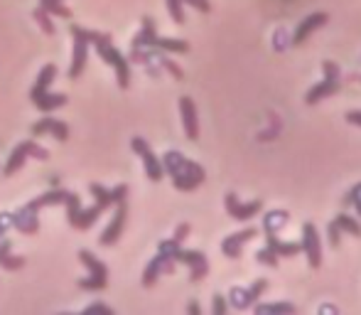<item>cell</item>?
Masks as SVG:
<instances>
[{"instance_id":"obj_1","label":"cell","mask_w":361,"mask_h":315,"mask_svg":"<svg viewBox=\"0 0 361 315\" xmlns=\"http://www.w3.org/2000/svg\"><path fill=\"white\" fill-rule=\"evenodd\" d=\"M162 167H165V172H170L172 185L180 192L197 190V187L207 180L204 167L195 160H187L180 150H167V153L162 155Z\"/></svg>"},{"instance_id":"obj_2","label":"cell","mask_w":361,"mask_h":315,"mask_svg":"<svg viewBox=\"0 0 361 315\" xmlns=\"http://www.w3.org/2000/svg\"><path fill=\"white\" fill-rule=\"evenodd\" d=\"M84 35H86V40H89V44H94V47H96L99 57L104 59L109 67H114L116 81H118L121 89H128V84H130V64H128V59H126L123 54L114 47V37H111L109 32H94V30H84Z\"/></svg>"},{"instance_id":"obj_3","label":"cell","mask_w":361,"mask_h":315,"mask_svg":"<svg viewBox=\"0 0 361 315\" xmlns=\"http://www.w3.org/2000/svg\"><path fill=\"white\" fill-rule=\"evenodd\" d=\"M157 251L172 256L177 263H185V266H190V281L192 283H200L202 278L209 273V261H207L204 254L192 251V249H182V244L175 242V239H165V242H160Z\"/></svg>"},{"instance_id":"obj_4","label":"cell","mask_w":361,"mask_h":315,"mask_svg":"<svg viewBox=\"0 0 361 315\" xmlns=\"http://www.w3.org/2000/svg\"><path fill=\"white\" fill-rule=\"evenodd\" d=\"M133 47H145V49H160V52H190V42L187 40H175V37H160L155 32V20L143 18V30L133 37Z\"/></svg>"},{"instance_id":"obj_5","label":"cell","mask_w":361,"mask_h":315,"mask_svg":"<svg viewBox=\"0 0 361 315\" xmlns=\"http://www.w3.org/2000/svg\"><path fill=\"white\" fill-rule=\"evenodd\" d=\"M322 72H324V79L319 81V84H314L312 89L305 94V104L314 106V104H319V101L327 99V96H334L339 89H342V69H339L337 62L324 59Z\"/></svg>"},{"instance_id":"obj_6","label":"cell","mask_w":361,"mask_h":315,"mask_svg":"<svg viewBox=\"0 0 361 315\" xmlns=\"http://www.w3.org/2000/svg\"><path fill=\"white\" fill-rule=\"evenodd\" d=\"M79 261L89 268V278H79L76 286L81 291H104L109 286V268H106V263L101 258H96L91 251H86V249L79 251Z\"/></svg>"},{"instance_id":"obj_7","label":"cell","mask_w":361,"mask_h":315,"mask_svg":"<svg viewBox=\"0 0 361 315\" xmlns=\"http://www.w3.org/2000/svg\"><path fill=\"white\" fill-rule=\"evenodd\" d=\"M27 158H35V160H47L49 153L42 148V145L35 143V141H23V143H20L18 148L10 153L8 162H5V167H3V175L5 177L15 175V172H18L20 167L27 162Z\"/></svg>"},{"instance_id":"obj_8","label":"cell","mask_w":361,"mask_h":315,"mask_svg":"<svg viewBox=\"0 0 361 315\" xmlns=\"http://www.w3.org/2000/svg\"><path fill=\"white\" fill-rule=\"evenodd\" d=\"M266 291H268V278H258V281H253L248 288L233 286L231 291H228L226 301H228V306H233L236 311H248Z\"/></svg>"},{"instance_id":"obj_9","label":"cell","mask_w":361,"mask_h":315,"mask_svg":"<svg viewBox=\"0 0 361 315\" xmlns=\"http://www.w3.org/2000/svg\"><path fill=\"white\" fill-rule=\"evenodd\" d=\"M130 148H133V153L140 155V160H143V167H145V175L150 177L152 182H160L162 175H165V167H162V160L152 153V148L147 145L145 138H140V136H135L133 141H130Z\"/></svg>"},{"instance_id":"obj_10","label":"cell","mask_w":361,"mask_h":315,"mask_svg":"<svg viewBox=\"0 0 361 315\" xmlns=\"http://www.w3.org/2000/svg\"><path fill=\"white\" fill-rule=\"evenodd\" d=\"M224 207H226L228 217L236 222H248L251 217H256L258 212L263 210V202L261 200H251V202H241L233 192H226L224 197Z\"/></svg>"},{"instance_id":"obj_11","label":"cell","mask_w":361,"mask_h":315,"mask_svg":"<svg viewBox=\"0 0 361 315\" xmlns=\"http://www.w3.org/2000/svg\"><path fill=\"white\" fill-rule=\"evenodd\" d=\"M72 35H74V54H72V67H69V77L79 79L81 72L86 69V57H89V40L84 35V28L72 25Z\"/></svg>"},{"instance_id":"obj_12","label":"cell","mask_w":361,"mask_h":315,"mask_svg":"<svg viewBox=\"0 0 361 315\" xmlns=\"http://www.w3.org/2000/svg\"><path fill=\"white\" fill-rule=\"evenodd\" d=\"M302 251L307 256L310 266L312 268H319L322 266V242H319V234H317V227L305 222L302 225Z\"/></svg>"},{"instance_id":"obj_13","label":"cell","mask_w":361,"mask_h":315,"mask_svg":"<svg viewBox=\"0 0 361 315\" xmlns=\"http://www.w3.org/2000/svg\"><path fill=\"white\" fill-rule=\"evenodd\" d=\"M126 220H128V200H121V202H116V215H114V220H111V225L104 230L99 242L104 244V246H111V244L118 242L126 230Z\"/></svg>"},{"instance_id":"obj_14","label":"cell","mask_w":361,"mask_h":315,"mask_svg":"<svg viewBox=\"0 0 361 315\" xmlns=\"http://www.w3.org/2000/svg\"><path fill=\"white\" fill-rule=\"evenodd\" d=\"M175 266H177L175 258L167 256V254H160V251H157V256L152 258L150 263H147L145 271H143V286H145V288L155 286L157 278H160L162 273H175Z\"/></svg>"},{"instance_id":"obj_15","label":"cell","mask_w":361,"mask_h":315,"mask_svg":"<svg viewBox=\"0 0 361 315\" xmlns=\"http://www.w3.org/2000/svg\"><path fill=\"white\" fill-rule=\"evenodd\" d=\"M258 234V230L256 227H246V230H241V232H236V234H228L226 239L221 242V254L226 258H241V254H243V246H246L248 242H251L253 237Z\"/></svg>"},{"instance_id":"obj_16","label":"cell","mask_w":361,"mask_h":315,"mask_svg":"<svg viewBox=\"0 0 361 315\" xmlns=\"http://www.w3.org/2000/svg\"><path fill=\"white\" fill-rule=\"evenodd\" d=\"M180 116H182V126H185L187 138L200 141V116H197V106L190 96H180Z\"/></svg>"},{"instance_id":"obj_17","label":"cell","mask_w":361,"mask_h":315,"mask_svg":"<svg viewBox=\"0 0 361 315\" xmlns=\"http://www.w3.org/2000/svg\"><path fill=\"white\" fill-rule=\"evenodd\" d=\"M329 23V15L327 13H312V15H307V18L302 20V23L298 25V30H295V35H293V44H302V42H307V37L314 32V30H319V28H324V25Z\"/></svg>"},{"instance_id":"obj_18","label":"cell","mask_w":361,"mask_h":315,"mask_svg":"<svg viewBox=\"0 0 361 315\" xmlns=\"http://www.w3.org/2000/svg\"><path fill=\"white\" fill-rule=\"evenodd\" d=\"M30 99L32 104L37 106L39 111H54V109H62L67 104V94H49V89H32L30 91Z\"/></svg>"},{"instance_id":"obj_19","label":"cell","mask_w":361,"mask_h":315,"mask_svg":"<svg viewBox=\"0 0 361 315\" xmlns=\"http://www.w3.org/2000/svg\"><path fill=\"white\" fill-rule=\"evenodd\" d=\"M44 133H52L57 141H69V126L59 119H42L32 126V136H44Z\"/></svg>"},{"instance_id":"obj_20","label":"cell","mask_w":361,"mask_h":315,"mask_svg":"<svg viewBox=\"0 0 361 315\" xmlns=\"http://www.w3.org/2000/svg\"><path fill=\"white\" fill-rule=\"evenodd\" d=\"M10 249H13V242H10L8 237L0 239V266H3L5 271H20V268L25 266V258L10 254Z\"/></svg>"},{"instance_id":"obj_21","label":"cell","mask_w":361,"mask_h":315,"mask_svg":"<svg viewBox=\"0 0 361 315\" xmlns=\"http://www.w3.org/2000/svg\"><path fill=\"white\" fill-rule=\"evenodd\" d=\"M266 246L273 249L278 258H283V256H298V254L302 251V246H300V244L281 242V239H278V234H266Z\"/></svg>"},{"instance_id":"obj_22","label":"cell","mask_w":361,"mask_h":315,"mask_svg":"<svg viewBox=\"0 0 361 315\" xmlns=\"http://www.w3.org/2000/svg\"><path fill=\"white\" fill-rule=\"evenodd\" d=\"M288 222H290V212L271 210V212H266V217H263V230H266V234H278Z\"/></svg>"},{"instance_id":"obj_23","label":"cell","mask_w":361,"mask_h":315,"mask_svg":"<svg viewBox=\"0 0 361 315\" xmlns=\"http://www.w3.org/2000/svg\"><path fill=\"white\" fill-rule=\"evenodd\" d=\"M334 225H337L342 232H347V234H352V237H361V225H359V220H354V217H349L347 212H339V215L334 217Z\"/></svg>"},{"instance_id":"obj_24","label":"cell","mask_w":361,"mask_h":315,"mask_svg":"<svg viewBox=\"0 0 361 315\" xmlns=\"http://www.w3.org/2000/svg\"><path fill=\"white\" fill-rule=\"evenodd\" d=\"M253 311H256L258 315H263V313H295L298 308L293 306V303H253Z\"/></svg>"},{"instance_id":"obj_25","label":"cell","mask_w":361,"mask_h":315,"mask_svg":"<svg viewBox=\"0 0 361 315\" xmlns=\"http://www.w3.org/2000/svg\"><path fill=\"white\" fill-rule=\"evenodd\" d=\"M39 8L47 10L52 18H64V20L72 18V10H69L62 0H42V3H39Z\"/></svg>"},{"instance_id":"obj_26","label":"cell","mask_w":361,"mask_h":315,"mask_svg":"<svg viewBox=\"0 0 361 315\" xmlns=\"http://www.w3.org/2000/svg\"><path fill=\"white\" fill-rule=\"evenodd\" d=\"M32 18H35V23H37L39 28H42V32H44V35H49V37H52V35L57 32V28H54V23H52V15H49L44 8H37V10H35Z\"/></svg>"},{"instance_id":"obj_27","label":"cell","mask_w":361,"mask_h":315,"mask_svg":"<svg viewBox=\"0 0 361 315\" xmlns=\"http://www.w3.org/2000/svg\"><path fill=\"white\" fill-rule=\"evenodd\" d=\"M157 52H160V49H157ZM157 62H160V67L165 69V72H170V77H172V79H177V81L185 79V72H182V67H180V64L172 62V59L167 57V54H162V52H160V57H157Z\"/></svg>"},{"instance_id":"obj_28","label":"cell","mask_w":361,"mask_h":315,"mask_svg":"<svg viewBox=\"0 0 361 315\" xmlns=\"http://www.w3.org/2000/svg\"><path fill=\"white\" fill-rule=\"evenodd\" d=\"M342 205L344 207H354V210H357V215L361 217V182H357V185H354L352 190L344 195Z\"/></svg>"},{"instance_id":"obj_29","label":"cell","mask_w":361,"mask_h":315,"mask_svg":"<svg viewBox=\"0 0 361 315\" xmlns=\"http://www.w3.org/2000/svg\"><path fill=\"white\" fill-rule=\"evenodd\" d=\"M167 13L175 20V25H185V3L182 0H167Z\"/></svg>"},{"instance_id":"obj_30","label":"cell","mask_w":361,"mask_h":315,"mask_svg":"<svg viewBox=\"0 0 361 315\" xmlns=\"http://www.w3.org/2000/svg\"><path fill=\"white\" fill-rule=\"evenodd\" d=\"M256 258H258V263H263V266H271V268H278V256H276V251L273 249H261V251H256Z\"/></svg>"},{"instance_id":"obj_31","label":"cell","mask_w":361,"mask_h":315,"mask_svg":"<svg viewBox=\"0 0 361 315\" xmlns=\"http://www.w3.org/2000/svg\"><path fill=\"white\" fill-rule=\"evenodd\" d=\"M327 237H329V244H332L334 249H337L339 242H342V230H339V227L334 225V220L327 225Z\"/></svg>"},{"instance_id":"obj_32","label":"cell","mask_w":361,"mask_h":315,"mask_svg":"<svg viewBox=\"0 0 361 315\" xmlns=\"http://www.w3.org/2000/svg\"><path fill=\"white\" fill-rule=\"evenodd\" d=\"M228 311V301L221 296V293H214V306H212V313H216V315H224Z\"/></svg>"},{"instance_id":"obj_33","label":"cell","mask_w":361,"mask_h":315,"mask_svg":"<svg viewBox=\"0 0 361 315\" xmlns=\"http://www.w3.org/2000/svg\"><path fill=\"white\" fill-rule=\"evenodd\" d=\"M182 3L190 5V8H195V10H200V13H209V10H212L209 0H182Z\"/></svg>"},{"instance_id":"obj_34","label":"cell","mask_w":361,"mask_h":315,"mask_svg":"<svg viewBox=\"0 0 361 315\" xmlns=\"http://www.w3.org/2000/svg\"><path fill=\"white\" fill-rule=\"evenodd\" d=\"M190 232H192V227L190 225H187V222H182V225L180 227H177V230H175V237H172V239H175V242H185V239L187 237H190Z\"/></svg>"},{"instance_id":"obj_35","label":"cell","mask_w":361,"mask_h":315,"mask_svg":"<svg viewBox=\"0 0 361 315\" xmlns=\"http://www.w3.org/2000/svg\"><path fill=\"white\" fill-rule=\"evenodd\" d=\"M347 124L359 126V129H361V111H349V114H347Z\"/></svg>"},{"instance_id":"obj_36","label":"cell","mask_w":361,"mask_h":315,"mask_svg":"<svg viewBox=\"0 0 361 315\" xmlns=\"http://www.w3.org/2000/svg\"><path fill=\"white\" fill-rule=\"evenodd\" d=\"M86 313H114L109 306H104V303H94V306L86 308Z\"/></svg>"},{"instance_id":"obj_37","label":"cell","mask_w":361,"mask_h":315,"mask_svg":"<svg viewBox=\"0 0 361 315\" xmlns=\"http://www.w3.org/2000/svg\"><path fill=\"white\" fill-rule=\"evenodd\" d=\"M187 313H192V315H197V313H202V308H200V303H197V301H190V306H187Z\"/></svg>"},{"instance_id":"obj_38","label":"cell","mask_w":361,"mask_h":315,"mask_svg":"<svg viewBox=\"0 0 361 315\" xmlns=\"http://www.w3.org/2000/svg\"><path fill=\"white\" fill-rule=\"evenodd\" d=\"M319 311H322V313H337V308H334V306H322Z\"/></svg>"},{"instance_id":"obj_39","label":"cell","mask_w":361,"mask_h":315,"mask_svg":"<svg viewBox=\"0 0 361 315\" xmlns=\"http://www.w3.org/2000/svg\"><path fill=\"white\" fill-rule=\"evenodd\" d=\"M357 79H359V81H361V77H357Z\"/></svg>"}]
</instances>
